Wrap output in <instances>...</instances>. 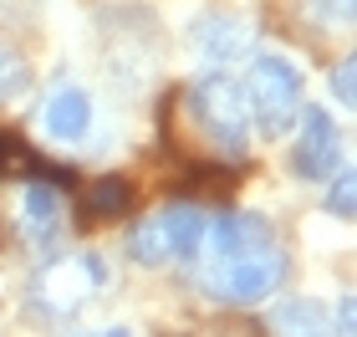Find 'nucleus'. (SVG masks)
<instances>
[{"mask_svg":"<svg viewBox=\"0 0 357 337\" xmlns=\"http://www.w3.org/2000/svg\"><path fill=\"white\" fill-rule=\"evenodd\" d=\"M255 46V21L250 15H230V10H204L189 21V52L204 61V72H225L235 61H245Z\"/></svg>","mask_w":357,"mask_h":337,"instance_id":"0eeeda50","label":"nucleus"},{"mask_svg":"<svg viewBox=\"0 0 357 337\" xmlns=\"http://www.w3.org/2000/svg\"><path fill=\"white\" fill-rule=\"evenodd\" d=\"M128 210V184L123 179H102L92 189V215H123Z\"/></svg>","mask_w":357,"mask_h":337,"instance_id":"ddd939ff","label":"nucleus"},{"mask_svg":"<svg viewBox=\"0 0 357 337\" xmlns=\"http://www.w3.org/2000/svg\"><path fill=\"white\" fill-rule=\"evenodd\" d=\"M337 169H342V128L327 118V107H301L291 138V174L306 184H327Z\"/></svg>","mask_w":357,"mask_h":337,"instance_id":"423d86ee","label":"nucleus"},{"mask_svg":"<svg viewBox=\"0 0 357 337\" xmlns=\"http://www.w3.org/2000/svg\"><path fill=\"white\" fill-rule=\"evenodd\" d=\"M271 332L275 337H337L332 312L312 297H286L281 307L271 312Z\"/></svg>","mask_w":357,"mask_h":337,"instance_id":"1a4fd4ad","label":"nucleus"},{"mask_svg":"<svg viewBox=\"0 0 357 337\" xmlns=\"http://www.w3.org/2000/svg\"><path fill=\"white\" fill-rule=\"evenodd\" d=\"M21 230H26V240H52L61 230V195H56V184L31 179L21 189Z\"/></svg>","mask_w":357,"mask_h":337,"instance_id":"9d476101","label":"nucleus"},{"mask_svg":"<svg viewBox=\"0 0 357 337\" xmlns=\"http://www.w3.org/2000/svg\"><path fill=\"white\" fill-rule=\"evenodd\" d=\"M327 210H332L337 220H352V210H357V179H352L347 164L327 179Z\"/></svg>","mask_w":357,"mask_h":337,"instance_id":"9b49d317","label":"nucleus"},{"mask_svg":"<svg viewBox=\"0 0 357 337\" xmlns=\"http://www.w3.org/2000/svg\"><path fill=\"white\" fill-rule=\"evenodd\" d=\"M107 286V266L97 261L92 250H72V255H56V261L41 266L36 276V307L52 312V317H72L82 301H92L97 292Z\"/></svg>","mask_w":357,"mask_h":337,"instance_id":"39448f33","label":"nucleus"},{"mask_svg":"<svg viewBox=\"0 0 357 337\" xmlns=\"http://www.w3.org/2000/svg\"><path fill=\"white\" fill-rule=\"evenodd\" d=\"M301 87H306V77H301L296 61L261 52L245 67V82H240L245 107H250V128H261L266 138H281L301 112Z\"/></svg>","mask_w":357,"mask_h":337,"instance_id":"7ed1b4c3","label":"nucleus"},{"mask_svg":"<svg viewBox=\"0 0 357 337\" xmlns=\"http://www.w3.org/2000/svg\"><path fill=\"white\" fill-rule=\"evenodd\" d=\"M194 281L204 297L225 301V307H255L281 292L286 281V246L275 225L255 210H230L204 225V240L194 250Z\"/></svg>","mask_w":357,"mask_h":337,"instance_id":"f257e3e1","label":"nucleus"},{"mask_svg":"<svg viewBox=\"0 0 357 337\" xmlns=\"http://www.w3.org/2000/svg\"><path fill=\"white\" fill-rule=\"evenodd\" d=\"M204 225L209 215L199 204H164V210L143 215L133 230H128V255L138 266H174V261H189L204 240Z\"/></svg>","mask_w":357,"mask_h":337,"instance_id":"20e7f679","label":"nucleus"},{"mask_svg":"<svg viewBox=\"0 0 357 337\" xmlns=\"http://www.w3.org/2000/svg\"><path fill=\"white\" fill-rule=\"evenodd\" d=\"M36 128H41V138L61 143V149L87 143L92 128H97V103H92V92H87L82 82H56L52 92H46L41 112H36Z\"/></svg>","mask_w":357,"mask_h":337,"instance_id":"6e6552de","label":"nucleus"},{"mask_svg":"<svg viewBox=\"0 0 357 337\" xmlns=\"http://www.w3.org/2000/svg\"><path fill=\"white\" fill-rule=\"evenodd\" d=\"M189 118L215 153H225V158L250 153V107H245V92H240L235 77L204 72L189 87Z\"/></svg>","mask_w":357,"mask_h":337,"instance_id":"f03ea898","label":"nucleus"},{"mask_svg":"<svg viewBox=\"0 0 357 337\" xmlns=\"http://www.w3.org/2000/svg\"><path fill=\"white\" fill-rule=\"evenodd\" d=\"M352 0H312V21L327 26V31H347L352 26Z\"/></svg>","mask_w":357,"mask_h":337,"instance_id":"4468645a","label":"nucleus"},{"mask_svg":"<svg viewBox=\"0 0 357 337\" xmlns=\"http://www.w3.org/2000/svg\"><path fill=\"white\" fill-rule=\"evenodd\" d=\"M21 87H31V67L15 46H0V98H15Z\"/></svg>","mask_w":357,"mask_h":337,"instance_id":"f8f14e48","label":"nucleus"},{"mask_svg":"<svg viewBox=\"0 0 357 337\" xmlns=\"http://www.w3.org/2000/svg\"><path fill=\"white\" fill-rule=\"evenodd\" d=\"M352 77H357V61H352V57H342V61H337V72H332V98L342 103V107H352V98H357Z\"/></svg>","mask_w":357,"mask_h":337,"instance_id":"2eb2a0df","label":"nucleus"}]
</instances>
